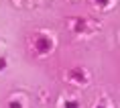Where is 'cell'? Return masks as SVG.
Listing matches in <instances>:
<instances>
[{
  "instance_id": "52a82bcc",
  "label": "cell",
  "mask_w": 120,
  "mask_h": 108,
  "mask_svg": "<svg viewBox=\"0 0 120 108\" xmlns=\"http://www.w3.org/2000/svg\"><path fill=\"white\" fill-rule=\"evenodd\" d=\"M96 4H98V6H102V8H106L108 4H110V0H94Z\"/></svg>"
},
{
  "instance_id": "8992f818",
  "label": "cell",
  "mask_w": 120,
  "mask_h": 108,
  "mask_svg": "<svg viewBox=\"0 0 120 108\" xmlns=\"http://www.w3.org/2000/svg\"><path fill=\"white\" fill-rule=\"evenodd\" d=\"M6 65H8V59L4 57V55H0V71L6 69Z\"/></svg>"
},
{
  "instance_id": "3957f363",
  "label": "cell",
  "mask_w": 120,
  "mask_h": 108,
  "mask_svg": "<svg viewBox=\"0 0 120 108\" xmlns=\"http://www.w3.org/2000/svg\"><path fill=\"white\" fill-rule=\"evenodd\" d=\"M86 31H88V19H82V16L71 19V33H75V35H83Z\"/></svg>"
},
{
  "instance_id": "ba28073f",
  "label": "cell",
  "mask_w": 120,
  "mask_h": 108,
  "mask_svg": "<svg viewBox=\"0 0 120 108\" xmlns=\"http://www.w3.org/2000/svg\"><path fill=\"white\" fill-rule=\"evenodd\" d=\"M96 108H106V104H98V106H96Z\"/></svg>"
},
{
  "instance_id": "277c9868",
  "label": "cell",
  "mask_w": 120,
  "mask_h": 108,
  "mask_svg": "<svg viewBox=\"0 0 120 108\" xmlns=\"http://www.w3.org/2000/svg\"><path fill=\"white\" fill-rule=\"evenodd\" d=\"M63 108H79V102L75 98H71V100H65L63 102Z\"/></svg>"
},
{
  "instance_id": "5b68a950",
  "label": "cell",
  "mask_w": 120,
  "mask_h": 108,
  "mask_svg": "<svg viewBox=\"0 0 120 108\" xmlns=\"http://www.w3.org/2000/svg\"><path fill=\"white\" fill-rule=\"evenodd\" d=\"M8 108H22V102L20 100H10L8 102Z\"/></svg>"
},
{
  "instance_id": "7a4b0ae2",
  "label": "cell",
  "mask_w": 120,
  "mask_h": 108,
  "mask_svg": "<svg viewBox=\"0 0 120 108\" xmlns=\"http://www.w3.org/2000/svg\"><path fill=\"white\" fill-rule=\"evenodd\" d=\"M67 80L77 84V86H86L90 82V76H88V71L83 69V67H73V69L67 71Z\"/></svg>"
},
{
  "instance_id": "6da1fadb",
  "label": "cell",
  "mask_w": 120,
  "mask_h": 108,
  "mask_svg": "<svg viewBox=\"0 0 120 108\" xmlns=\"http://www.w3.org/2000/svg\"><path fill=\"white\" fill-rule=\"evenodd\" d=\"M33 49L35 53L39 55H47L53 51V39L49 35H43V33H37L35 37H33Z\"/></svg>"
}]
</instances>
